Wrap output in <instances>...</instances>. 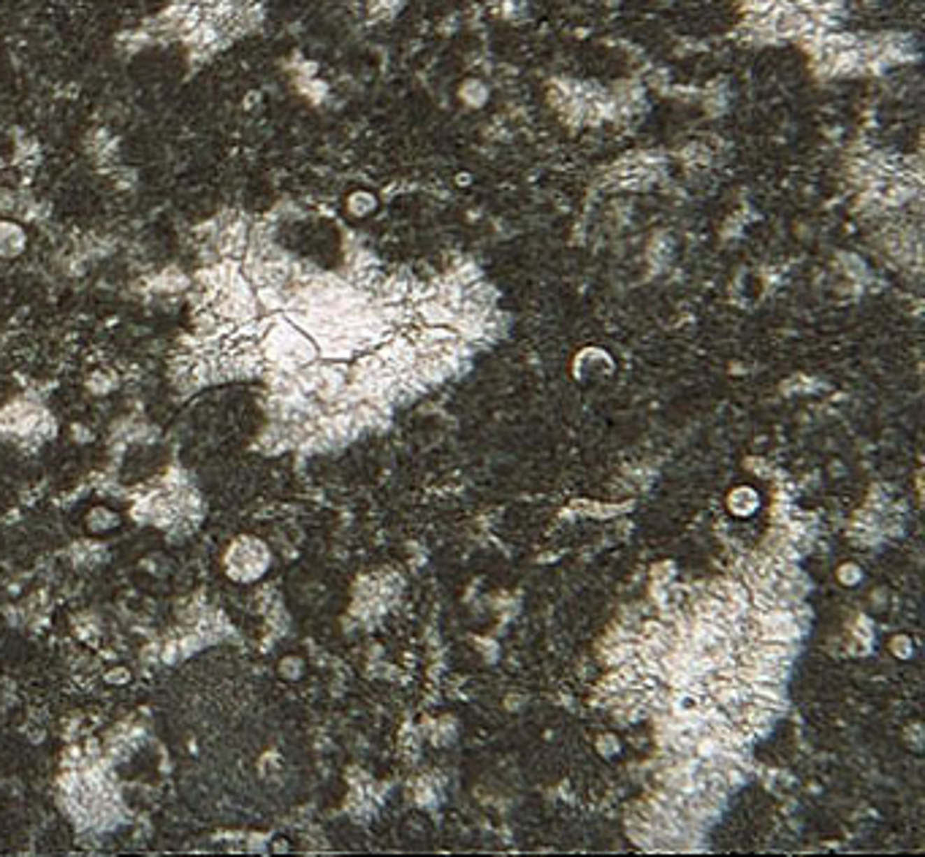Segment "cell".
<instances>
[{"instance_id": "cell-7", "label": "cell", "mask_w": 925, "mask_h": 857, "mask_svg": "<svg viewBox=\"0 0 925 857\" xmlns=\"http://www.w3.org/2000/svg\"><path fill=\"white\" fill-rule=\"evenodd\" d=\"M347 209H350L356 217H359V215H366L369 209H375V199H372L369 193H356V196H350Z\"/></svg>"}, {"instance_id": "cell-1", "label": "cell", "mask_w": 925, "mask_h": 857, "mask_svg": "<svg viewBox=\"0 0 925 857\" xmlns=\"http://www.w3.org/2000/svg\"><path fill=\"white\" fill-rule=\"evenodd\" d=\"M271 567V548L255 535H239L223 551V572L234 584L250 586L261 581Z\"/></svg>"}, {"instance_id": "cell-4", "label": "cell", "mask_w": 925, "mask_h": 857, "mask_svg": "<svg viewBox=\"0 0 925 857\" xmlns=\"http://www.w3.org/2000/svg\"><path fill=\"white\" fill-rule=\"evenodd\" d=\"M117 383H120V380H117L114 372H103V369H101V372H92L90 375L87 388H90L95 396H103V394H112L114 388H117Z\"/></svg>"}, {"instance_id": "cell-8", "label": "cell", "mask_w": 925, "mask_h": 857, "mask_svg": "<svg viewBox=\"0 0 925 857\" xmlns=\"http://www.w3.org/2000/svg\"><path fill=\"white\" fill-rule=\"evenodd\" d=\"M271 852H288V841H282V838H277L274 844H271Z\"/></svg>"}, {"instance_id": "cell-6", "label": "cell", "mask_w": 925, "mask_h": 857, "mask_svg": "<svg viewBox=\"0 0 925 857\" xmlns=\"http://www.w3.org/2000/svg\"><path fill=\"white\" fill-rule=\"evenodd\" d=\"M131 678H134V673H131V668H125V665H114V668H109V670H103V681H106L109 686H128Z\"/></svg>"}, {"instance_id": "cell-3", "label": "cell", "mask_w": 925, "mask_h": 857, "mask_svg": "<svg viewBox=\"0 0 925 857\" xmlns=\"http://www.w3.org/2000/svg\"><path fill=\"white\" fill-rule=\"evenodd\" d=\"M120 524H122V516L109 505H95L85 516V529L90 535H109L114 529H120Z\"/></svg>"}, {"instance_id": "cell-5", "label": "cell", "mask_w": 925, "mask_h": 857, "mask_svg": "<svg viewBox=\"0 0 925 857\" xmlns=\"http://www.w3.org/2000/svg\"><path fill=\"white\" fill-rule=\"evenodd\" d=\"M277 670H280V676L282 678H288V681H296V678H301V673H304V662H301V656H282L280 659V665H277Z\"/></svg>"}, {"instance_id": "cell-2", "label": "cell", "mask_w": 925, "mask_h": 857, "mask_svg": "<svg viewBox=\"0 0 925 857\" xmlns=\"http://www.w3.org/2000/svg\"><path fill=\"white\" fill-rule=\"evenodd\" d=\"M27 250V231L11 217H0V258L14 261Z\"/></svg>"}]
</instances>
